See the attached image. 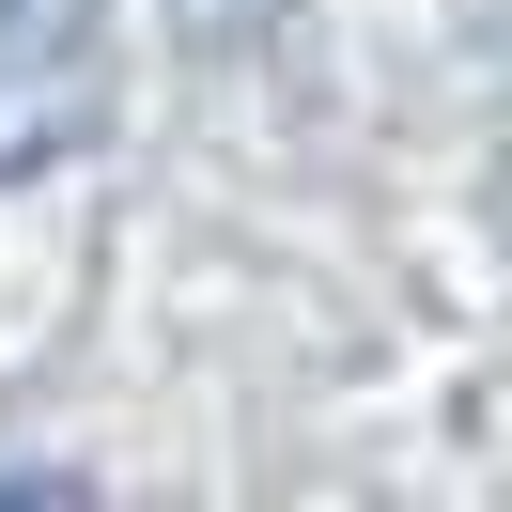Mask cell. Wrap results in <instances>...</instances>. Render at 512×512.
Listing matches in <instances>:
<instances>
[{"label": "cell", "instance_id": "7a4b0ae2", "mask_svg": "<svg viewBox=\"0 0 512 512\" xmlns=\"http://www.w3.org/2000/svg\"><path fill=\"white\" fill-rule=\"evenodd\" d=\"M0 512H94L78 481H32V466H0Z\"/></svg>", "mask_w": 512, "mask_h": 512}, {"label": "cell", "instance_id": "6da1fadb", "mask_svg": "<svg viewBox=\"0 0 512 512\" xmlns=\"http://www.w3.org/2000/svg\"><path fill=\"white\" fill-rule=\"evenodd\" d=\"M109 94H125V47H109V0H0V187L94 156Z\"/></svg>", "mask_w": 512, "mask_h": 512}]
</instances>
